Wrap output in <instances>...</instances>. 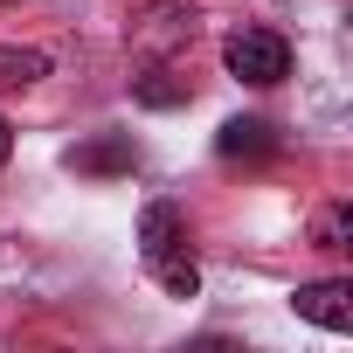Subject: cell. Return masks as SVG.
<instances>
[{
  "label": "cell",
  "mask_w": 353,
  "mask_h": 353,
  "mask_svg": "<svg viewBox=\"0 0 353 353\" xmlns=\"http://www.w3.org/2000/svg\"><path fill=\"white\" fill-rule=\"evenodd\" d=\"M139 263H145V277H152L166 298H194V291H201V263H194V250H188L181 208L152 201V208L139 215Z\"/></svg>",
  "instance_id": "cell-1"
},
{
  "label": "cell",
  "mask_w": 353,
  "mask_h": 353,
  "mask_svg": "<svg viewBox=\"0 0 353 353\" xmlns=\"http://www.w3.org/2000/svg\"><path fill=\"white\" fill-rule=\"evenodd\" d=\"M222 63H229V77H243V83L270 90V83H284V77H291V42H284V35H270V28H236V35L222 42Z\"/></svg>",
  "instance_id": "cell-2"
},
{
  "label": "cell",
  "mask_w": 353,
  "mask_h": 353,
  "mask_svg": "<svg viewBox=\"0 0 353 353\" xmlns=\"http://www.w3.org/2000/svg\"><path fill=\"white\" fill-rule=\"evenodd\" d=\"M132 42H139L145 56H166V49L194 42V0H159V8H145V14L132 21Z\"/></svg>",
  "instance_id": "cell-3"
},
{
  "label": "cell",
  "mask_w": 353,
  "mask_h": 353,
  "mask_svg": "<svg viewBox=\"0 0 353 353\" xmlns=\"http://www.w3.org/2000/svg\"><path fill=\"white\" fill-rule=\"evenodd\" d=\"M298 319L325 325V332H353V284L346 277H319V284H298Z\"/></svg>",
  "instance_id": "cell-4"
},
{
  "label": "cell",
  "mask_w": 353,
  "mask_h": 353,
  "mask_svg": "<svg viewBox=\"0 0 353 353\" xmlns=\"http://www.w3.org/2000/svg\"><path fill=\"white\" fill-rule=\"evenodd\" d=\"M215 145H222V159H270L277 152V125L270 118H229Z\"/></svg>",
  "instance_id": "cell-5"
},
{
  "label": "cell",
  "mask_w": 353,
  "mask_h": 353,
  "mask_svg": "<svg viewBox=\"0 0 353 353\" xmlns=\"http://www.w3.org/2000/svg\"><path fill=\"white\" fill-rule=\"evenodd\" d=\"M49 77V56H35V49H0V83L8 90H28V83H42Z\"/></svg>",
  "instance_id": "cell-6"
},
{
  "label": "cell",
  "mask_w": 353,
  "mask_h": 353,
  "mask_svg": "<svg viewBox=\"0 0 353 353\" xmlns=\"http://www.w3.org/2000/svg\"><path fill=\"white\" fill-rule=\"evenodd\" d=\"M132 159H139V152H132V145H118V139H111V145H90V152H70V166H83V173H104V166H132Z\"/></svg>",
  "instance_id": "cell-7"
},
{
  "label": "cell",
  "mask_w": 353,
  "mask_h": 353,
  "mask_svg": "<svg viewBox=\"0 0 353 353\" xmlns=\"http://www.w3.org/2000/svg\"><path fill=\"white\" fill-rule=\"evenodd\" d=\"M312 236H319V250H325V256H339V250H346V236H353V215H346V208H325Z\"/></svg>",
  "instance_id": "cell-8"
},
{
  "label": "cell",
  "mask_w": 353,
  "mask_h": 353,
  "mask_svg": "<svg viewBox=\"0 0 353 353\" xmlns=\"http://www.w3.org/2000/svg\"><path fill=\"white\" fill-rule=\"evenodd\" d=\"M159 77H166V70H145V77H139V97H145V104H181V97H188V83H159Z\"/></svg>",
  "instance_id": "cell-9"
},
{
  "label": "cell",
  "mask_w": 353,
  "mask_h": 353,
  "mask_svg": "<svg viewBox=\"0 0 353 353\" xmlns=\"http://www.w3.org/2000/svg\"><path fill=\"white\" fill-rule=\"evenodd\" d=\"M8 152H14V132H8V118H0V166H8Z\"/></svg>",
  "instance_id": "cell-10"
}]
</instances>
